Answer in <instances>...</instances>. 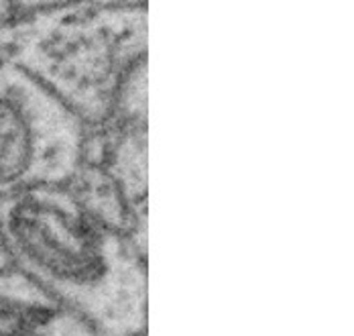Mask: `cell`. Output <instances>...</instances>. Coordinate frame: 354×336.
I'll list each match as a JSON object with an SVG mask.
<instances>
[{
  "label": "cell",
  "instance_id": "cell-2",
  "mask_svg": "<svg viewBox=\"0 0 354 336\" xmlns=\"http://www.w3.org/2000/svg\"><path fill=\"white\" fill-rule=\"evenodd\" d=\"M84 149L77 112L23 64L0 59V200L66 186Z\"/></svg>",
  "mask_w": 354,
  "mask_h": 336
},
{
  "label": "cell",
  "instance_id": "cell-3",
  "mask_svg": "<svg viewBox=\"0 0 354 336\" xmlns=\"http://www.w3.org/2000/svg\"><path fill=\"white\" fill-rule=\"evenodd\" d=\"M0 336H98L6 259L0 261Z\"/></svg>",
  "mask_w": 354,
  "mask_h": 336
},
{
  "label": "cell",
  "instance_id": "cell-1",
  "mask_svg": "<svg viewBox=\"0 0 354 336\" xmlns=\"http://www.w3.org/2000/svg\"><path fill=\"white\" fill-rule=\"evenodd\" d=\"M6 263L98 336H141L147 275L129 239L68 186L0 200Z\"/></svg>",
  "mask_w": 354,
  "mask_h": 336
}]
</instances>
